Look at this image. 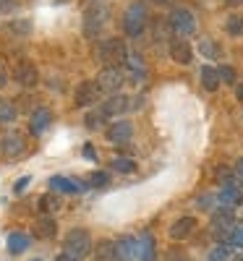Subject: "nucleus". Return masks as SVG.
<instances>
[{"label": "nucleus", "mask_w": 243, "mask_h": 261, "mask_svg": "<svg viewBox=\"0 0 243 261\" xmlns=\"http://www.w3.org/2000/svg\"><path fill=\"white\" fill-rule=\"evenodd\" d=\"M11 29H16V32H29V29H32V24H29V21H24V24H21V21H16V24H13Z\"/></svg>", "instance_id": "nucleus-36"}, {"label": "nucleus", "mask_w": 243, "mask_h": 261, "mask_svg": "<svg viewBox=\"0 0 243 261\" xmlns=\"http://www.w3.org/2000/svg\"><path fill=\"white\" fill-rule=\"evenodd\" d=\"M225 246H238V248H243V225H235L233 227V232H230V238H228V243Z\"/></svg>", "instance_id": "nucleus-33"}, {"label": "nucleus", "mask_w": 243, "mask_h": 261, "mask_svg": "<svg viewBox=\"0 0 243 261\" xmlns=\"http://www.w3.org/2000/svg\"><path fill=\"white\" fill-rule=\"evenodd\" d=\"M55 261H79V258H74L71 253H65V251H63V253H58V258H55Z\"/></svg>", "instance_id": "nucleus-38"}, {"label": "nucleus", "mask_w": 243, "mask_h": 261, "mask_svg": "<svg viewBox=\"0 0 243 261\" xmlns=\"http://www.w3.org/2000/svg\"><path fill=\"white\" fill-rule=\"evenodd\" d=\"M214 201H217V196H214V193H202V196L196 199V206L202 209V212H214V209H217Z\"/></svg>", "instance_id": "nucleus-27"}, {"label": "nucleus", "mask_w": 243, "mask_h": 261, "mask_svg": "<svg viewBox=\"0 0 243 261\" xmlns=\"http://www.w3.org/2000/svg\"><path fill=\"white\" fill-rule=\"evenodd\" d=\"M63 251H65V253H71L74 258L89 256V253L94 251V246H92V235L86 232V230H81V227L68 230V232H65V238H63Z\"/></svg>", "instance_id": "nucleus-1"}, {"label": "nucleus", "mask_w": 243, "mask_h": 261, "mask_svg": "<svg viewBox=\"0 0 243 261\" xmlns=\"http://www.w3.org/2000/svg\"><path fill=\"white\" fill-rule=\"evenodd\" d=\"M220 84H223V81H220V71L212 68V65H204V68H202V86L207 92H217Z\"/></svg>", "instance_id": "nucleus-21"}, {"label": "nucleus", "mask_w": 243, "mask_h": 261, "mask_svg": "<svg viewBox=\"0 0 243 261\" xmlns=\"http://www.w3.org/2000/svg\"><path fill=\"white\" fill-rule=\"evenodd\" d=\"M167 24L175 34H181V37H188L196 32V16L188 11V8H173L170 16H167Z\"/></svg>", "instance_id": "nucleus-5"}, {"label": "nucleus", "mask_w": 243, "mask_h": 261, "mask_svg": "<svg viewBox=\"0 0 243 261\" xmlns=\"http://www.w3.org/2000/svg\"><path fill=\"white\" fill-rule=\"evenodd\" d=\"M50 123H53V113L47 110V107H37V110L32 113L29 128H32L34 136H42V134H45V130L50 128Z\"/></svg>", "instance_id": "nucleus-13"}, {"label": "nucleus", "mask_w": 243, "mask_h": 261, "mask_svg": "<svg viewBox=\"0 0 243 261\" xmlns=\"http://www.w3.org/2000/svg\"><path fill=\"white\" fill-rule=\"evenodd\" d=\"M6 246H8V251H11L13 256H18V253H24V251L32 246V235H29V232H11L8 241H6Z\"/></svg>", "instance_id": "nucleus-17"}, {"label": "nucleus", "mask_w": 243, "mask_h": 261, "mask_svg": "<svg viewBox=\"0 0 243 261\" xmlns=\"http://www.w3.org/2000/svg\"><path fill=\"white\" fill-rule=\"evenodd\" d=\"M230 261H243V256H233V258H230Z\"/></svg>", "instance_id": "nucleus-45"}, {"label": "nucleus", "mask_w": 243, "mask_h": 261, "mask_svg": "<svg viewBox=\"0 0 243 261\" xmlns=\"http://www.w3.org/2000/svg\"><path fill=\"white\" fill-rule=\"evenodd\" d=\"M154 253H157V243H154V235L144 232L139 238V261H154Z\"/></svg>", "instance_id": "nucleus-19"}, {"label": "nucleus", "mask_w": 243, "mask_h": 261, "mask_svg": "<svg viewBox=\"0 0 243 261\" xmlns=\"http://www.w3.org/2000/svg\"><path fill=\"white\" fill-rule=\"evenodd\" d=\"M27 186H29V178H21V180H16V193H21V191H27Z\"/></svg>", "instance_id": "nucleus-37"}, {"label": "nucleus", "mask_w": 243, "mask_h": 261, "mask_svg": "<svg viewBox=\"0 0 243 261\" xmlns=\"http://www.w3.org/2000/svg\"><path fill=\"white\" fill-rule=\"evenodd\" d=\"M115 258L118 261H139V241L136 238H120V241L115 243Z\"/></svg>", "instance_id": "nucleus-11"}, {"label": "nucleus", "mask_w": 243, "mask_h": 261, "mask_svg": "<svg viewBox=\"0 0 243 261\" xmlns=\"http://www.w3.org/2000/svg\"><path fill=\"white\" fill-rule=\"evenodd\" d=\"M193 230H196V220L186 214V217H178V220L170 225V238L173 241H186Z\"/></svg>", "instance_id": "nucleus-14"}, {"label": "nucleus", "mask_w": 243, "mask_h": 261, "mask_svg": "<svg viewBox=\"0 0 243 261\" xmlns=\"http://www.w3.org/2000/svg\"><path fill=\"white\" fill-rule=\"evenodd\" d=\"M105 21H107V6L92 0V3L84 8V34L86 37H97L102 32V27H105Z\"/></svg>", "instance_id": "nucleus-3"}, {"label": "nucleus", "mask_w": 243, "mask_h": 261, "mask_svg": "<svg viewBox=\"0 0 243 261\" xmlns=\"http://www.w3.org/2000/svg\"><path fill=\"white\" fill-rule=\"evenodd\" d=\"M220 81H223V84H230V86H235L238 84V79H235V68H233V65H220Z\"/></svg>", "instance_id": "nucleus-29"}, {"label": "nucleus", "mask_w": 243, "mask_h": 261, "mask_svg": "<svg viewBox=\"0 0 243 261\" xmlns=\"http://www.w3.org/2000/svg\"><path fill=\"white\" fill-rule=\"evenodd\" d=\"M152 3H154V6H167L170 0H152Z\"/></svg>", "instance_id": "nucleus-44"}, {"label": "nucleus", "mask_w": 243, "mask_h": 261, "mask_svg": "<svg viewBox=\"0 0 243 261\" xmlns=\"http://www.w3.org/2000/svg\"><path fill=\"white\" fill-rule=\"evenodd\" d=\"M13 8V0H0V11H11Z\"/></svg>", "instance_id": "nucleus-40"}, {"label": "nucleus", "mask_w": 243, "mask_h": 261, "mask_svg": "<svg viewBox=\"0 0 243 261\" xmlns=\"http://www.w3.org/2000/svg\"><path fill=\"white\" fill-rule=\"evenodd\" d=\"M11 81V73H8V68H6V63H0V89Z\"/></svg>", "instance_id": "nucleus-35"}, {"label": "nucleus", "mask_w": 243, "mask_h": 261, "mask_svg": "<svg viewBox=\"0 0 243 261\" xmlns=\"http://www.w3.org/2000/svg\"><path fill=\"white\" fill-rule=\"evenodd\" d=\"M16 120V107L8 99H0V123H13Z\"/></svg>", "instance_id": "nucleus-25"}, {"label": "nucleus", "mask_w": 243, "mask_h": 261, "mask_svg": "<svg viewBox=\"0 0 243 261\" xmlns=\"http://www.w3.org/2000/svg\"><path fill=\"white\" fill-rule=\"evenodd\" d=\"M32 261H42V258H32Z\"/></svg>", "instance_id": "nucleus-46"}, {"label": "nucleus", "mask_w": 243, "mask_h": 261, "mask_svg": "<svg viewBox=\"0 0 243 261\" xmlns=\"http://www.w3.org/2000/svg\"><path fill=\"white\" fill-rule=\"evenodd\" d=\"M170 58L175 63H181V65H188L193 60V50H191V45L186 39H173L170 42Z\"/></svg>", "instance_id": "nucleus-15"}, {"label": "nucleus", "mask_w": 243, "mask_h": 261, "mask_svg": "<svg viewBox=\"0 0 243 261\" xmlns=\"http://www.w3.org/2000/svg\"><path fill=\"white\" fill-rule=\"evenodd\" d=\"M97 86L102 89V94H115L123 86V71L118 65H105L97 76Z\"/></svg>", "instance_id": "nucleus-6"}, {"label": "nucleus", "mask_w": 243, "mask_h": 261, "mask_svg": "<svg viewBox=\"0 0 243 261\" xmlns=\"http://www.w3.org/2000/svg\"><path fill=\"white\" fill-rule=\"evenodd\" d=\"M100 120H105V118L100 115V110H97V113H89V115H86V118H84V123H86V128H89V130H94V128H100Z\"/></svg>", "instance_id": "nucleus-34"}, {"label": "nucleus", "mask_w": 243, "mask_h": 261, "mask_svg": "<svg viewBox=\"0 0 243 261\" xmlns=\"http://www.w3.org/2000/svg\"><path fill=\"white\" fill-rule=\"evenodd\" d=\"M235 175H238V178L243 180V157H240V160L235 162Z\"/></svg>", "instance_id": "nucleus-39"}, {"label": "nucleus", "mask_w": 243, "mask_h": 261, "mask_svg": "<svg viewBox=\"0 0 243 261\" xmlns=\"http://www.w3.org/2000/svg\"><path fill=\"white\" fill-rule=\"evenodd\" d=\"M50 188H53V191H63V193H79L84 186H81V183H76L74 178L55 175V178H50Z\"/></svg>", "instance_id": "nucleus-20"}, {"label": "nucleus", "mask_w": 243, "mask_h": 261, "mask_svg": "<svg viewBox=\"0 0 243 261\" xmlns=\"http://www.w3.org/2000/svg\"><path fill=\"white\" fill-rule=\"evenodd\" d=\"M34 232H37V238H42V241H53V238L58 235V222H55V217L42 214L39 220H37V225H34Z\"/></svg>", "instance_id": "nucleus-16"}, {"label": "nucleus", "mask_w": 243, "mask_h": 261, "mask_svg": "<svg viewBox=\"0 0 243 261\" xmlns=\"http://www.w3.org/2000/svg\"><path fill=\"white\" fill-rule=\"evenodd\" d=\"M123 29L128 37H141L147 29V6L144 3H131L123 13Z\"/></svg>", "instance_id": "nucleus-4"}, {"label": "nucleus", "mask_w": 243, "mask_h": 261, "mask_svg": "<svg viewBox=\"0 0 243 261\" xmlns=\"http://www.w3.org/2000/svg\"><path fill=\"white\" fill-rule=\"evenodd\" d=\"M13 81H16L18 86H27V89L37 86V81H39L37 65L29 63V60H18V63H16V68H13Z\"/></svg>", "instance_id": "nucleus-7"}, {"label": "nucleus", "mask_w": 243, "mask_h": 261, "mask_svg": "<svg viewBox=\"0 0 243 261\" xmlns=\"http://www.w3.org/2000/svg\"><path fill=\"white\" fill-rule=\"evenodd\" d=\"M228 258H230V246L225 243H220L209 251V261H228Z\"/></svg>", "instance_id": "nucleus-28"}, {"label": "nucleus", "mask_w": 243, "mask_h": 261, "mask_svg": "<svg viewBox=\"0 0 243 261\" xmlns=\"http://www.w3.org/2000/svg\"><path fill=\"white\" fill-rule=\"evenodd\" d=\"M167 261H186V258H183L181 253H170V258H167Z\"/></svg>", "instance_id": "nucleus-43"}, {"label": "nucleus", "mask_w": 243, "mask_h": 261, "mask_svg": "<svg viewBox=\"0 0 243 261\" xmlns=\"http://www.w3.org/2000/svg\"><path fill=\"white\" fill-rule=\"evenodd\" d=\"M37 204H39V212H42V214H50V217H53V214L58 212V199H55L53 193L39 196V201H37Z\"/></svg>", "instance_id": "nucleus-24"}, {"label": "nucleus", "mask_w": 243, "mask_h": 261, "mask_svg": "<svg viewBox=\"0 0 243 261\" xmlns=\"http://www.w3.org/2000/svg\"><path fill=\"white\" fill-rule=\"evenodd\" d=\"M74 99H76V107H89V105L102 99V89L97 86V81H84V84L76 86Z\"/></svg>", "instance_id": "nucleus-8"}, {"label": "nucleus", "mask_w": 243, "mask_h": 261, "mask_svg": "<svg viewBox=\"0 0 243 261\" xmlns=\"http://www.w3.org/2000/svg\"><path fill=\"white\" fill-rule=\"evenodd\" d=\"M24 136L21 134H16V130H11V134H6L3 139H0V151L8 157V160H13V157H18L21 151H24Z\"/></svg>", "instance_id": "nucleus-12"}, {"label": "nucleus", "mask_w": 243, "mask_h": 261, "mask_svg": "<svg viewBox=\"0 0 243 261\" xmlns=\"http://www.w3.org/2000/svg\"><path fill=\"white\" fill-rule=\"evenodd\" d=\"M240 204H243V199H240Z\"/></svg>", "instance_id": "nucleus-47"}, {"label": "nucleus", "mask_w": 243, "mask_h": 261, "mask_svg": "<svg viewBox=\"0 0 243 261\" xmlns=\"http://www.w3.org/2000/svg\"><path fill=\"white\" fill-rule=\"evenodd\" d=\"M214 180H217L220 186H230V183L235 180V172H230L228 167H217V172H214Z\"/></svg>", "instance_id": "nucleus-31"}, {"label": "nucleus", "mask_w": 243, "mask_h": 261, "mask_svg": "<svg viewBox=\"0 0 243 261\" xmlns=\"http://www.w3.org/2000/svg\"><path fill=\"white\" fill-rule=\"evenodd\" d=\"M94 253H97V261H113V258H115V243L102 241V243L94 248Z\"/></svg>", "instance_id": "nucleus-23"}, {"label": "nucleus", "mask_w": 243, "mask_h": 261, "mask_svg": "<svg viewBox=\"0 0 243 261\" xmlns=\"http://www.w3.org/2000/svg\"><path fill=\"white\" fill-rule=\"evenodd\" d=\"M225 32H228L230 37H240V34H243V16H230V18L225 21Z\"/></svg>", "instance_id": "nucleus-26"}, {"label": "nucleus", "mask_w": 243, "mask_h": 261, "mask_svg": "<svg viewBox=\"0 0 243 261\" xmlns=\"http://www.w3.org/2000/svg\"><path fill=\"white\" fill-rule=\"evenodd\" d=\"M84 154H86V157H89V160H94V149H92L89 144H86V146H84Z\"/></svg>", "instance_id": "nucleus-41"}, {"label": "nucleus", "mask_w": 243, "mask_h": 261, "mask_svg": "<svg viewBox=\"0 0 243 261\" xmlns=\"http://www.w3.org/2000/svg\"><path fill=\"white\" fill-rule=\"evenodd\" d=\"M235 94H238V99H243V84H235Z\"/></svg>", "instance_id": "nucleus-42"}, {"label": "nucleus", "mask_w": 243, "mask_h": 261, "mask_svg": "<svg viewBox=\"0 0 243 261\" xmlns=\"http://www.w3.org/2000/svg\"><path fill=\"white\" fill-rule=\"evenodd\" d=\"M128 47H126V42L120 39V37H107L102 45L97 47V58L102 60V63H107V65H120V63H126L128 60Z\"/></svg>", "instance_id": "nucleus-2"}, {"label": "nucleus", "mask_w": 243, "mask_h": 261, "mask_svg": "<svg viewBox=\"0 0 243 261\" xmlns=\"http://www.w3.org/2000/svg\"><path fill=\"white\" fill-rule=\"evenodd\" d=\"M113 170H118V172H134L136 170V162L134 160H126V157H118V160H113Z\"/></svg>", "instance_id": "nucleus-32"}, {"label": "nucleus", "mask_w": 243, "mask_h": 261, "mask_svg": "<svg viewBox=\"0 0 243 261\" xmlns=\"http://www.w3.org/2000/svg\"><path fill=\"white\" fill-rule=\"evenodd\" d=\"M128 97L126 94H113V97H107L102 105H100V115L102 118H118L128 110Z\"/></svg>", "instance_id": "nucleus-10"}, {"label": "nucleus", "mask_w": 243, "mask_h": 261, "mask_svg": "<svg viewBox=\"0 0 243 261\" xmlns=\"http://www.w3.org/2000/svg\"><path fill=\"white\" fill-rule=\"evenodd\" d=\"M105 136H107V141L110 144H126V141H131V136H134V123L131 120H115V123H110L107 125V130H105Z\"/></svg>", "instance_id": "nucleus-9"}, {"label": "nucleus", "mask_w": 243, "mask_h": 261, "mask_svg": "<svg viewBox=\"0 0 243 261\" xmlns=\"http://www.w3.org/2000/svg\"><path fill=\"white\" fill-rule=\"evenodd\" d=\"M89 183L94 186V188H105L107 183H110V175L105 170H94V172H89Z\"/></svg>", "instance_id": "nucleus-30"}, {"label": "nucleus", "mask_w": 243, "mask_h": 261, "mask_svg": "<svg viewBox=\"0 0 243 261\" xmlns=\"http://www.w3.org/2000/svg\"><path fill=\"white\" fill-rule=\"evenodd\" d=\"M199 53H202L204 58H214V60L223 58V47H220L214 39H202L199 42Z\"/></svg>", "instance_id": "nucleus-22"}, {"label": "nucleus", "mask_w": 243, "mask_h": 261, "mask_svg": "<svg viewBox=\"0 0 243 261\" xmlns=\"http://www.w3.org/2000/svg\"><path fill=\"white\" fill-rule=\"evenodd\" d=\"M126 68H128V73H131V79H134V81H144L147 79V65H144V60H141L139 53H131L128 55Z\"/></svg>", "instance_id": "nucleus-18"}]
</instances>
